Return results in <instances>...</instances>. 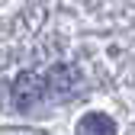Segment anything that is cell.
<instances>
[{
	"label": "cell",
	"mask_w": 135,
	"mask_h": 135,
	"mask_svg": "<svg viewBox=\"0 0 135 135\" xmlns=\"http://www.w3.org/2000/svg\"><path fill=\"white\" fill-rule=\"evenodd\" d=\"M42 90H45V84H42L39 74H20L16 90H13V100H16V106H20V109H26V106H32V103L42 97Z\"/></svg>",
	"instance_id": "obj_1"
},
{
	"label": "cell",
	"mask_w": 135,
	"mask_h": 135,
	"mask_svg": "<svg viewBox=\"0 0 135 135\" xmlns=\"http://www.w3.org/2000/svg\"><path fill=\"white\" fill-rule=\"evenodd\" d=\"M77 135H116V122L103 113H90L77 122Z\"/></svg>",
	"instance_id": "obj_2"
},
{
	"label": "cell",
	"mask_w": 135,
	"mask_h": 135,
	"mask_svg": "<svg viewBox=\"0 0 135 135\" xmlns=\"http://www.w3.org/2000/svg\"><path fill=\"white\" fill-rule=\"evenodd\" d=\"M74 80H77V74H74V68H68V64H58L52 74H48V90H58V93H68L74 87Z\"/></svg>",
	"instance_id": "obj_3"
}]
</instances>
